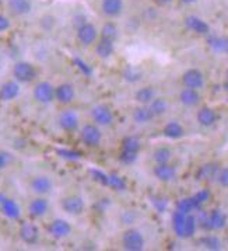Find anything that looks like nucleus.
<instances>
[{
  "mask_svg": "<svg viewBox=\"0 0 228 251\" xmlns=\"http://www.w3.org/2000/svg\"><path fill=\"white\" fill-rule=\"evenodd\" d=\"M120 243H122V247L128 251H141L146 246L143 233L135 227H129L128 230L123 231Z\"/></svg>",
  "mask_w": 228,
  "mask_h": 251,
  "instance_id": "nucleus-1",
  "label": "nucleus"
},
{
  "mask_svg": "<svg viewBox=\"0 0 228 251\" xmlns=\"http://www.w3.org/2000/svg\"><path fill=\"white\" fill-rule=\"evenodd\" d=\"M13 76L19 83H31L37 79L38 71L32 63L21 60L13 66Z\"/></svg>",
  "mask_w": 228,
  "mask_h": 251,
  "instance_id": "nucleus-2",
  "label": "nucleus"
},
{
  "mask_svg": "<svg viewBox=\"0 0 228 251\" xmlns=\"http://www.w3.org/2000/svg\"><path fill=\"white\" fill-rule=\"evenodd\" d=\"M80 139L87 148H97L102 141V132L97 124H86L80 131Z\"/></svg>",
  "mask_w": 228,
  "mask_h": 251,
  "instance_id": "nucleus-3",
  "label": "nucleus"
},
{
  "mask_svg": "<svg viewBox=\"0 0 228 251\" xmlns=\"http://www.w3.org/2000/svg\"><path fill=\"white\" fill-rule=\"evenodd\" d=\"M91 118L98 126H109L114 124V111L107 104H97L91 108Z\"/></svg>",
  "mask_w": 228,
  "mask_h": 251,
  "instance_id": "nucleus-4",
  "label": "nucleus"
},
{
  "mask_svg": "<svg viewBox=\"0 0 228 251\" xmlns=\"http://www.w3.org/2000/svg\"><path fill=\"white\" fill-rule=\"evenodd\" d=\"M60 208H62V211L66 212L68 215L79 216L86 209V202L83 200V197H80L77 194H73V195H68V197L62 198Z\"/></svg>",
  "mask_w": 228,
  "mask_h": 251,
  "instance_id": "nucleus-5",
  "label": "nucleus"
},
{
  "mask_svg": "<svg viewBox=\"0 0 228 251\" xmlns=\"http://www.w3.org/2000/svg\"><path fill=\"white\" fill-rule=\"evenodd\" d=\"M55 86L49 81H38L32 90L34 100L40 104H50L55 100Z\"/></svg>",
  "mask_w": 228,
  "mask_h": 251,
  "instance_id": "nucleus-6",
  "label": "nucleus"
},
{
  "mask_svg": "<svg viewBox=\"0 0 228 251\" xmlns=\"http://www.w3.org/2000/svg\"><path fill=\"white\" fill-rule=\"evenodd\" d=\"M58 124H59V128L62 131L73 133L80 128V118L76 111L65 110L59 114Z\"/></svg>",
  "mask_w": 228,
  "mask_h": 251,
  "instance_id": "nucleus-7",
  "label": "nucleus"
},
{
  "mask_svg": "<svg viewBox=\"0 0 228 251\" xmlns=\"http://www.w3.org/2000/svg\"><path fill=\"white\" fill-rule=\"evenodd\" d=\"M76 31H77V40L84 47H90L98 41L99 31L97 30V27L94 24H91L89 21L79 27Z\"/></svg>",
  "mask_w": 228,
  "mask_h": 251,
  "instance_id": "nucleus-8",
  "label": "nucleus"
},
{
  "mask_svg": "<svg viewBox=\"0 0 228 251\" xmlns=\"http://www.w3.org/2000/svg\"><path fill=\"white\" fill-rule=\"evenodd\" d=\"M19 236L23 243L28 246H35L40 241V229L35 223L32 222H25L20 226Z\"/></svg>",
  "mask_w": 228,
  "mask_h": 251,
  "instance_id": "nucleus-9",
  "label": "nucleus"
},
{
  "mask_svg": "<svg viewBox=\"0 0 228 251\" xmlns=\"http://www.w3.org/2000/svg\"><path fill=\"white\" fill-rule=\"evenodd\" d=\"M48 233H49L53 239H56V240L65 239V237H68L70 233H71V225L68 221L60 219V218L53 219L48 225Z\"/></svg>",
  "mask_w": 228,
  "mask_h": 251,
  "instance_id": "nucleus-10",
  "label": "nucleus"
},
{
  "mask_svg": "<svg viewBox=\"0 0 228 251\" xmlns=\"http://www.w3.org/2000/svg\"><path fill=\"white\" fill-rule=\"evenodd\" d=\"M76 99V89L71 83H62L55 89V100L62 105H69Z\"/></svg>",
  "mask_w": 228,
  "mask_h": 251,
  "instance_id": "nucleus-11",
  "label": "nucleus"
},
{
  "mask_svg": "<svg viewBox=\"0 0 228 251\" xmlns=\"http://www.w3.org/2000/svg\"><path fill=\"white\" fill-rule=\"evenodd\" d=\"M30 187L34 194L41 195V197H45L48 195L52 188H53V182L50 180L48 176H35L32 177L30 181Z\"/></svg>",
  "mask_w": 228,
  "mask_h": 251,
  "instance_id": "nucleus-12",
  "label": "nucleus"
},
{
  "mask_svg": "<svg viewBox=\"0 0 228 251\" xmlns=\"http://www.w3.org/2000/svg\"><path fill=\"white\" fill-rule=\"evenodd\" d=\"M49 209V202L46 198L38 195L37 198H34L28 205V215L31 219H40L42 216L46 215V212Z\"/></svg>",
  "mask_w": 228,
  "mask_h": 251,
  "instance_id": "nucleus-13",
  "label": "nucleus"
},
{
  "mask_svg": "<svg viewBox=\"0 0 228 251\" xmlns=\"http://www.w3.org/2000/svg\"><path fill=\"white\" fill-rule=\"evenodd\" d=\"M20 83L17 80L4 81L0 86V100L1 101H13L20 96Z\"/></svg>",
  "mask_w": 228,
  "mask_h": 251,
  "instance_id": "nucleus-14",
  "label": "nucleus"
},
{
  "mask_svg": "<svg viewBox=\"0 0 228 251\" xmlns=\"http://www.w3.org/2000/svg\"><path fill=\"white\" fill-rule=\"evenodd\" d=\"M182 83L185 84V87L189 89H200L205 84V77L202 75V72L198 69H189L183 73L182 76Z\"/></svg>",
  "mask_w": 228,
  "mask_h": 251,
  "instance_id": "nucleus-15",
  "label": "nucleus"
},
{
  "mask_svg": "<svg viewBox=\"0 0 228 251\" xmlns=\"http://www.w3.org/2000/svg\"><path fill=\"white\" fill-rule=\"evenodd\" d=\"M0 211L1 213L6 216V218H9L11 221H17V219H20L21 216V209L20 206H19V203L14 201V200H11V198H7V197H4L3 198V201H1V205H0Z\"/></svg>",
  "mask_w": 228,
  "mask_h": 251,
  "instance_id": "nucleus-16",
  "label": "nucleus"
},
{
  "mask_svg": "<svg viewBox=\"0 0 228 251\" xmlns=\"http://www.w3.org/2000/svg\"><path fill=\"white\" fill-rule=\"evenodd\" d=\"M101 10L107 17H118L123 11V0H102Z\"/></svg>",
  "mask_w": 228,
  "mask_h": 251,
  "instance_id": "nucleus-17",
  "label": "nucleus"
},
{
  "mask_svg": "<svg viewBox=\"0 0 228 251\" xmlns=\"http://www.w3.org/2000/svg\"><path fill=\"white\" fill-rule=\"evenodd\" d=\"M154 176L162 182H169L177 177V170L172 167L169 163H162V164H156L154 167Z\"/></svg>",
  "mask_w": 228,
  "mask_h": 251,
  "instance_id": "nucleus-18",
  "label": "nucleus"
},
{
  "mask_svg": "<svg viewBox=\"0 0 228 251\" xmlns=\"http://www.w3.org/2000/svg\"><path fill=\"white\" fill-rule=\"evenodd\" d=\"M132 118H133V121H135L136 124H139V125H146V124H149V122H151V121L154 120L156 117L153 115V112L150 110L149 105L140 104L139 107H136V108L133 110Z\"/></svg>",
  "mask_w": 228,
  "mask_h": 251,
  "instance_id": "nucleus-19",
  "label": "nucleus"
},
{
  "mask_svg": "<svg viewBox=\"0 0 228 251\" xmlns=\"http://www.w3.org/2000/svg\"><path fill=\"white\" fill-rule=\"evenodd\" d=\"M7 7L14 16H25L32 10V3L31 0H9Z\"/></svg>",
  "mask_w": 228,
  "mask_h": 251,
  "instance_id": "nucleus-20",
  "label": "nucleus"
},
{
  "mask_svg": "<svg viewBox=\"0 0 228 251\" xmlns=\"http://www.w3.org/2000/svg\"><path fill=\"white\" fill-rule=\"evenodd\" d=\"M186 215L177 211L172 215V229L181 239H186Z\"/></svg>",
  "mask_w": 228,
  "mask_h": 251,
  "instance_id": "nucleus-21",
  "label": "nucleus"
},
{
  "mask_svg": "<svg viewBox=\"0 0 228 251\" xmlns=\"http://www.w3.org/2000/svg\"><path fill=\"white\" fill-rule=\"evenodd\" d=\"M114 52H115V42L102 40V38H99L95 42V53L98 55L101 59H108L114 55Z\"/></svg>",
  "mask_w": 228,
  "mask_h": 251,
  "instance_id": "nucleus-22",
  "label": "nucleus"
},
{
  "mask_svg": "<svg viewBox=\"0 0 228 251\" xmlns=\"http://www.w3.org/2000/svg\"><path fill=\"white\" fill-rule=\"evenodd\" d=\"M185 25L188 27L189 30L198 34H207L210 31V27L206 21H203L202 19H199L196 16H189L185 19Z\"/></svg>",
  "mask_w": 228,
  "mask_h": 251,
  "instance_id": "nucleus-23",
  "label": "nucleus"
},
{
  "mask_svg": "<svg viewBox=\"0 0 228 251\" xmlns=\"http://www.w3.org/2000/svg\"><path fill=\"white\" fill-rule=\"evenodd\" d=\"M179 100L186 107H195V105H198L199 102H200V94H199L196 89L186 87V89H183V90L181 91Z\"/></svg>",
  "mask_w": 228,
  "mask_h": 251,
  "instance_id": "nucleus-24",
  "label": "nucleus"
},
{
  "mask_svg": "<svg viewBox=\"0 0 228 251\" xmlns=\"http://www.w3.org/2000/svg\"><path fill=\"white\" fill-rule=\"evenodd\" d=\"M218 170L220 169H218L217 164H213V163L205 164L196 173V178L199 181H210L213 180V178H217Z\"/></svg>",
  "mask_w": 228,
  "mask_h": 251,
  "instance_id": "nucleus-25",
  "label": "nucleus"
},
{
  "mask_svg": "<svg viewBox=\"0 0 228 251\" xmlns=\"http://www.w3.org/2000/svg\"><path fill=\"white\" fill-rule=\"evenodd\" d=\"M118 37H119V28H118V25H116L115 23H112V21L105 23V24L102 25L101 31H99V38H102V40H108L112 41V42H115V41L118 40Z\"/></svg>",
  "mask_w": 228,
  "mask_h": 251,
  "instance_id": "nucleus-26",
  "label": "nucleus"
},
{
  "mask_svg": "<svg viewBox=\"0 0 228 251\" xmlns=\"http://www.w3.org/2000/svg\"><path fill=\"white\" fill-rule=\"evenodd\" d=\"M135 99L139 104H143V105H149L151 101L156 99V90L154 87L151 86H143L141 89L136 91L135 94Z\"/></svg>",
  "mask_w": 228,
  "mask_h": 251,
  "instance_id": "nucleus-27",
  "label": "nucleus"
},
{
  "mask_svg": "<svg viewBox=\"0 0 228 251\" xmlns=\"http://www.w3.org/2000/svg\"><path fill=\"white\" fill-rule=\"evenodd\" d=\"M208 221H210V230H220L226 226L227 216L220 209H214L208 213Z\"/></svg>",
  "mask_w": 228,
  "mask_h": 251,
  "instance_id": "nucleus-28",
  "label": "nucleus"
},
{
  "mask_svg": "<svg viewBox=\"0 0 228 251\" xmlns=\"http://www.w3.org/2000/svg\"><path fill=\"white\" fill-rule=\"evenodd\" d=\"M216 120H217V115H216V112L211 110V108L203 107V108L199 110L198 121L200 125H203V126H211L216 122Z\"/></svg>",
  "mask_w": 228,
  "mask_h": 251,
  "instance_id": "nucleus-29",
  "label": "nucleus"
},
{
  "mask_svg": "<svg viewBox=\"0 0 228 251\" xmlns=\"http://www.w3.org/2000/svg\"><path fill=\"white\" fill-rule=\"evenodd\" d=\"M164 135L169 139H179L183 136V128L177 121H171L164 126Z\"/></svg>",
  "mask_w": 228,
  "mask_h": 251,
  "instance_id": "nucleus-30",
  "label": "nucleus"
},
{
  "mask_svg": "<svg viewBox=\"0 0 228 251\" xmlns=\"http://www.w3.org/2000/svg\"><path fill=\"white\" fill-rule=\"evenodd\" d=\"M120 145H122V151H133V153H139L141 151V142L136 136H125Z\"/></svg>",
  "mask_w": 228,
  "mask_h": 251,
  "instance_id": "nucleus-31",
  "label": "nucleus"
},
{
  "mask_svg": "<svg viewBox=\"0 0 228 251\" xmlns=\"http://www.w3.org/2000/svg\"><path fill=\"white\" fill-rule=\"evenodd\" d=\"M149 107L154 117H161V115H164L167 112V110H168V102H167V100H164V99L156 97L154 100L150 102Z\"/></svg>",
  "mask_w": 228,
  "mask_h": 251,
  "instance_id": "nucleus-32",
  "label": "nucleus"
},
{
  "mask_svg": "<svg viewBox=\"0 0 228 251\" xmlns=\"http://www.w3.org/2000/svg\"><path fill=\"white\" fill-rule=\"evenodd\" d=\"M126 181L123 177H120L119 174L115 173H109L108 177V188L114 191H125L126 190Z\"/></svg>",
  "mask_w": 228,
  "mask_h": 251,
  "instance_id": "nucleus-33",
  "label": "nucleus"
},
{
  "mask_svg": "<svg viewBox=\"0 0 228 251\" xmlns=\"http://www.w3.org/2000/svg\"><path fill=\"white\" fill-rule=\"evenodd\" d=\"M200 206V203L196 201L195 197H190V198H183L178 202L177 205V211L182 212V213H190L192 211L198 209Z\"/></svg>",
  "mask_w": 228,
  "mask_h": 251,
  "instance_id": "nucleus-34",
  "label": "nucleus"
},
{
  "mask_svg": "<svg viewBox=\"0 0 228 251\" xmlns=\"http://www.w3.org/2000/svg\"><path fill=\"white\" fill-rule=\"evenodd\" d=\"M208 45L220 53H227L228 52V40L224 37H210Z\"/></svg>",
  "mask_w": 228,
  "mask_h": 251,
  "instance_id": "nucleus-35",
  "label": "nucleus"
},
{
  "mask_svg": "<svg viewBox=\"0 0 228 251\" xmlns=\"http://www.w3.org/2000/svg\"><path fill=\"white\" fill-rule=\"evenodd\" d=\"M122 76H123V79L126 81H129V83H136V81H139L141 77H143V72L140 71L139 68H136V66H126L125 69H123V73H122Z\"/></svg>",
  "mask_w": 228,
  "mask_h": 251,
  "instance_id": "nucleus-36",
  "label": "nucleus"
},
{
  "mask_svg": "<svg viewBox=\"0 0 228 251\" xmlns=\"http://www.w3.org/2000/svg\"><path fill=\"white\" fill-rule=\"evenodd\" d=\"M172 153L167 146H160L153 153V159L156 161V164H162V163H169Z\"/></svg>",
  "mask_w": 228,
  "mask_h": 251,
  "instance_id": "nucleus-37",
  "label": "nucleus"
},
{
  "mask_svg": "<svg viewBox=\"0 0 228 251\" xmlns=\"http://www.w3.org/2000/svg\"><path fill=\"white\" fill-rule=\"evenodd\" d=\"M56 153H58V156H59L60 159H65V160L77 161L81 159V153L79 151H74V149L63 148V149H58Z\"/></svg>",
  "mask_w": 228,
  "mask_h": 251,
  "instance_id": "nucleus-38",
  "label": "nucleus"
},
{
  "mask_svg": "<svg viewBox=\"0 0 228 251\" xmlns=\"http://www.w3.org/2000/svg\"><path fill=\"white\" fill-rule=\"evenodd\" d=\"M90 174H91L92 180L97 181L98 184L104 185V187H108V177H109L108 173L101 171L98 170V169H91V170H90Z\"/></svg>",
  "mask_w": 228,
  "mask_h": 251,
  "instance_id": "nucleus-39",
  "label": "nucleus"
},
{
  "mask_svg": "<svg viewBox=\"0 0 228 251\" xmlns=\"http://www.w3.org/2000/svg\"><path fill=\"white\" fill-rule=\"evenodd\" d=\"M200 244L203 247H206L207 250H220L221 249V241L218 240L217 237L214 236H207V237H203L200 240Z\"/></svg>",
  "mask_w": 228,
  "mask_h": 251,
  "instance_id": "nucleus-40",
  "label": "nucleus"
},
{
  "mask_svg": "<svg viewBox=\"0 0 228 251\" xmlns=\"http://www.w3.org/2000/svg\"><path fill=\"white\" fill-rule=\"evenodd\" d=\"M137 156L139 153H133V151H120L119 156H118V160L122 163V164H133L135 161L137 160Z\"/></svg>",
  "mask_w": 228,
  "mask_h": 251,
  "instance_id": "nucleus-41",
  "label": "nucleus"
},
{
  "mask_svg": "<svg viewBox=\"0 0 228 251\" xmlns=\"http://www.w3.org/2000/svg\"><path fill=\"white\" fill-rule=\"evenodd\" d=\"M73 63H74V66H76L84 76H91V75H92V68L90 66L86 60L80 59V58H74V59H73Z\"/></svg>",
  "mask_w": 228,
  "mask_h": 251,
  "instance_id": "nucleus-42",
  "label": "nucleus"
},
{
  "mask_svg": "<svg viewBox=\"0 0 228 251\" xmlns=\"http://www.w3.org/2000/svg\"><path fill=\"white\" fill-rule=\"evenodd\" d=\"M151 202L154 205V208L159 212H164L167 209V205H168V201L162 197H153L151 198Z\"/></svg>",
  "mask_w": 228,
  "mask_h": 251,
  "instance_id": "nucleus-43",
  "label": "nucleus"
},
{
  "mask_svg": "<svg viewBox=\"0 0 228 251\" xmlns=\"http://www.w3.org/2000/svg\"><path fill=\"white\" fill-rule=\"evenodd\" d=\"M217 181L221 187H226V188H228V167H224V169L218 170Z\"/></svg>",
  "mask_w": 228,
  "mask_h": 251,
  "instance_id": "nucleus-44",
  "label": "nucleus"
},
{
  "mask_svg": "<svg viewBox=\"0 0 228 251\" xmlns=\"http://www.w3.org/2000/svg\"><path fill=\"white\" fill-rule=\"evenodd\" d=\"M122 222H123V225H132L133 222L137 219V215H136V212L135 211H126L123 212V215H122Z\"/></svg>",
  "mask_w": 228,
  "mask_h": 251,
  "instance_id": "nucleus-45",
  "label": "nucleus"
},
{
  "mask_svg": "<svg viewBox=\"0 0 228 251\" xmlns=\"http://www.w3.org/2000/svg\"><path fill=\"white\" fill-rule=\"evenodd\" d=\"M10 163V154L7 151H0V170L6 169Z\"/></svg>",
  "mask_w": 228,
  "mask_h": 251,
  "instance_id": "nucleus-46",
  "label": "nucleus"
},
{
  "mask_svg": "<svg viewBox=\"0 0 228 251\" xmlns=\"http://www.w3.org/2000/svg\"><path fill=\"white\" fill-rule=\"evenodd\" d=\"M195 198H196V201L202 205V203H205V202L207 201L208 198H210V192L207 190H202V191H199L196 195H193Z\"/></svg>",
  "mask_w": 228,
  "mask_h": 251,
  "instance_id": "nucleus-47",
  "label": "nucleus"
},
{
  "mask_svg": "<svg viewBox=\"0 0 228 251\" xmlns=\"http://www.w3.org/2000/svg\"><path fill=\"white\" fill-rule=\"evenodd\" d=\"M87 23V19H86V16H83V14H77V16H74V19H73V27L77 30L79 27H81L83 24H86Z\"/></svg>",
  "mask_w": 228,
  "mask_h": 251,
  "instance_id": "nucleus-48",
  "label": "nucleus"
},
{
  "mask_svg": "<svg viewBox=\"0 0 228 251\" xmlns=\"http://www.w3.org/2000/svg\"><path fill=\"white\" fill-rule=\"evenodd\" d=\"M9 28H10V21H9V19L6 16L0 14V32L7 31Z\"/></svg>",
  "mask_w": 228,
  "mask_h": 251,
  "instance_id": "nucleus-49",
  "label": "nucleus"
},
{
  "mask_svg": "<svg viewBox=\"0 0 228 251\" xmlns=\"http://www.w3.org/2000/svg\"><path fill=\"white\" fill-rule=\"evenodd\" d=\"M157 6H167V4H169L172 0H153Z\"/></svg>",
  "mask_w": 228,
  "mask_h": 251,
  "instance_id": "nucleus-50",
  "label": "nucleus"
},
{
  "mask_svg": "<svg viewBox=\"0 0 228 251\" xmlns=\"http://www.w3.org/2000/svg\"><path fill=\"white\" fill-rule=\"evenodd\" d=\"M181 3H183V4H192V3H195L196 0H179Z\"/></svg>",
  "mask_w": 228,
  "mask_h": 251,
  "instance_id": "nucleus-51",
  "label": "nucleus"
},
{
  "mask_svg": "<svg viewBox=\"0 0 228 251\" xmlns=\"http://www.w3.org/2000/svg\"><path fill=\"white\" fill-rule=\"evenodd\" d=\"M224 87H226V90L228 91V72H227V76H226V83H224Z\"/></svg>",
  "mask_w": 228,
  "mask_h": 251,
  "instance_id": "nucleus-52",
  "label": "nucleus"
},
{
  "mask_svg": "<svg viewBox=\"0 0 228 251\" xmlns=\"http://www.w3.org/2000/svg\"><path fill=\"white\" fill-rule=\"evenodd\" d=\"M3 198H4V197H3V195L0 194V205H1V201H3Z\"/></svg>",
  "mask_w": 228,
  "mask_h": 251,
  "instance_id": "nucleus-53",
  "label": "nucleus"
},
{
  "mask_svg": "<svg viewBox=\"0 0 228 251\" xmlns=\"http://www.w3.org/2000/svg\"><path fill=\"white\" fill-rule=\"evenodd\" d=\"M0 1H1V0H0Z\"/></svg>",
  "mask_w": 228,
  "mask_h": 251,
  "instance_id": "nucleus-54",
  "label": "nucleus"
}]
</instances>
